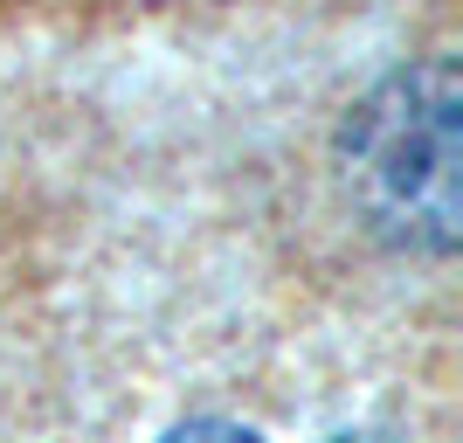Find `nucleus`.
Wrapping results in <instances>:
<instances>
[{
    "mask_svg": "<svg viewBox=\"0 0 463 443\" xmlns=\"http://www.w3.org/2000/svg\"><path fill=\"white\" fill-rule=\"evenodd\" d=\"M346 194L367 215V229L408 256H449L463 229V91L457 63L422 56L387 70L346 132Z\"/></svg>",
    "mask_w": 463,
    "mask_h": 443,
    "instance_id": "nucleus-1",
    "label": "nucleus"
},
{
    "mask_svg": "<svg viewBox=\"0 0 463 443\" xmlns=\"http://www.w3.org/2000/svg\"><path fill=\"white\" fill-rule=\"evenodd\" d=\"M159 443H263V437H256V429H242V423H214V416H201V423L166 429Z\"/></svg>",
    "mask_w": 463,
    "mask_h": 443,
    "instance_id": "nucleus-2",
    "label": "nucleus"
},
{
    "mask_svg": "<svg viewBox=\"0 0 463 443\" xmlns=\"http://www.w3.org/2000/svg\"><path fill=\"white\" fill-rule=\"evenodd\" d=\"M326 443H394L387 429H339V437H326Z\"/></svg>",
    "mask_w": 463,
    "mask_h": 443,
    "instance_id": "nucleus-3",
    "label": "nucleus"
}]
</instances>
